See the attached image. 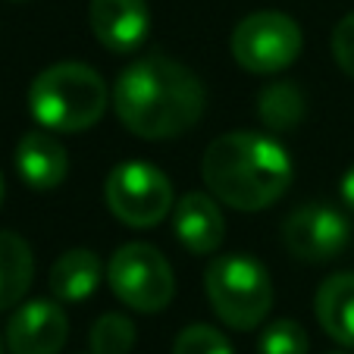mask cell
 Returning a JSON list of instances; mask_svg holds the SVG:
<instances>
[{"label": "cell", "mask_w": 354, "mask_h": 354, "mask_svg": "<svg viewBox=\"0 0 354 354\" xmlns=\"http://www.w3.org/2000/svg\"><path fill=\"white\" fill-rule=\"evenodd\" d=\"M91 28L110 54H135L151 32L147 0H91Z\"/></svg>", "instance_id": "obj_10"}, {"label": "cell", "mask_w": 354, "mask_h": 354, "mask_svg": "<svg viewBox=\"0 0 354 354\" xmlns=\"http://www.w3.org/2000/svg\"><path fill=\"white\" fill-rule=\"evenodd\" d=\"M257 113L270 132H292L304 120V94L295 82H273L257 97Z\"/></svg>", "instance_id": "obj_16"}, {"label": "cell", "mask_w": 354, "mask_h": 354, "mask_svg": "<svg viewBox=\"0 0 354 354\" xmlns=\"http://www.w3.org/2000/svg\"><path fill=\"white\" fill-rule=\"evenodd\" d=\"M69 335V320L54 301H28L10 317L7 348L10 354H60Z\"/></svg>", "instance_id": "obj_9"}, {"label": "cell", "mask_w": 354, "mask_h": 354, "mask_svg": "<svg viewBox=\"0 0 354 354\" xmlns=\"http://www.w3.org/2000/svg\"><path fill=\"white\" fill-rule=\"evenodd\" d=\"M342 201H345V207L354 214V167L345 173V179H342Z\"/></svg>", "instance_id": "obj_21"}, {"label": "cell", "mask_w": 354, "mask_h": 354, "mask_svg": "<svg viewBox=\"0 0 354 354\" xmlns=\"http://www.w3.org/2000/svg\"><path fill=\"white\" fill-rule=\"evenodd\" d=\"M28 110L50 132H85L107 110V85L85 63H57L32 82Z\"/></svg>", "instance_id": "obj_3"}, {"label": "cell", "mask_w": 354, "mask_h": 354, "mask_svg": "<svg viewBox=\"0 0 354 354\" xmlns=\"http://www.w3.org/2000/svg\"><path fill=\"white\" fill-rule=\"evenodd\" d=\"M107 282L113 295L141 314H157L173 301L176 276L167 257L145 241H129L110 257Z\"/></svg>", "instance_id": "obj_5"}, {"label": "cell", "mask_w": 354, "mask_h": 354, "mask_svg": "<svg viewBox=\"0 0 354 354\" xmlns=\"http://www.w3.org/2000/svg\"><path fill=\"white\" fill-rule=\"evenodd\" d=\"M329 354H342V351H329Z\"/></svg>", "instance_id": "obj_24"}, {"label": "cell", "mask_w": 354, "mask_h": 354, "mask_svg": "<svg viewBox=\"0 0 354 354\" xmlns=\"http://www.w3.org/2000/svg\"><path fill=\"white\" fill-rule=\"evenodd\" d=\"M35 276L32 248L22 235L0 232V310L13 308L26 298Z\"/></svg>", "instance_id": "obj_15"}, {"label": "cell", "mask_w": 354, "mask_h": 354, "mask_svg": "<svg viewBox=\"0 0 354 354\" xmlns=\"http://www.w3.org/2000/svg\"><path fill=\"white\" fill-rule=\"evenodd\" d=\"M135 348V326L122 314H104L91 326V354H129Z\"/></svg>", "instance_id": "obj_17"}, {"label": "cell", "mask_w": 354, "mask_h": 354, "mask_svg": "<svg viewBox=\"0 0 354 354\" xmlns=\"http://www.w3.org/2000/svg\"><path fill=\"white\" fill-rule=\"evenodd\" d=\"M257 354H308V333L295 320H276L261 333Z\"/></svg>", "instance_id": "obj_18"}, {"label": "cell", "mask_w": 354, "mask_h": 354, "mask_svg": "<svg viewBox=\"0 0 354 354\" xmlns=\"http://www.w3.org/2000/svg\"><path fill=\"white\" fill-rule=\"evenodd\" d=\"M0 201H3V176H0Z\"/></svg>", "instance_id": "obj_22"}, {"label": "cell", "mask_w": 354, "mask_h": 354, "mask_svg": "<svg viewBox=\"0 0 354 354\" xmlns=\"http://www.w3.org/2000/svg\"><path fill=\"white\" fill-rule=\"evenodd\" d=\"M333 57L342 66V73L354 79V13H348L345 19L335 26L333 32Z\"/></svg>", "instance_id": "obj_20"}, {"label": "cell", "mask_w": 354, "mask_h": 354, "mask_svg": "<svg viewBox=\"0 0 354 354\" xmlns=\"http://www.w3.org/2000/svg\"><path fill=\"white\" fill-rule=\"evenodd\" d=\"M348 239H351V226L345 214L329 204H304L282 226V241L288 254L308 263L335 261L348 248Z\"/></svg>", "instance_id": "obj_8"}, {"label": "cell", "mask_w": 354, "mask_h": 354, "mask_svg": "<svg viewBox=\"0 0 354 354\" xmlns=\"http://www.w3.org/2000/svg\"><path fill=\"white\" fill-rule=\"evenodd\" d=\"M16 169H19L22 182L38 192L57 188L69 173L66 147L44 129L26 132L16 145Z\"/></svg>", "instance_id": "obj_12"}, {"label": "cell", "mask_w": 354, "mask_h": 354, "mask_svg": "<svg viewBox=\"0 0 354 354\" xmlns=\"http://www.w3.org/2000/svg\"><path fill=\"white\" fill-rule=\"evenodd\" d=\"M47 286L57 301H66V304L88 301L100 286V257L88 248H73L54 261Z\"/></svg>", "instance_id": "obj_13"}, {"label": "cell", "mask_w": 354, "mask_h": 354, "mask_svg": "<svg viewBox=\"0 0 354 354\" xmlns=\"http://www.w3.org/2000/svg\"><path fill=\"white\" fill-rule=\"evenodd\" d=\"M304 35L298 22L276 10L251 13L232 32V57L241 69L254 75H276L301 57Z\"/></svg>", "instance_id": "obj_7"}, {"label": "cell", "mask_w": 354, "mask_h": 354, "mask_svg": "<svg viewBox=\"0 0 354 354\" xmlns=\"http://www.w3.org/2000/svg\"><path fill=\"white\" fill-rule=\"evenodd\" d=\"M204 182L232 210H267L292 185L286 147L263 132H226L214 138L201 160Z\"/></svg>", "instance_id": "obj_2"}, {"label": "cell", "mask_w": 354, "mask_h": 354, "mask_svg": "<svg viewBox=\"0 0 354 354\" xmlns=\"http://www.w3.org/2000/svg\"><path fill=\"white\" fill-rule=\"evenodd\" d=\"M210 308L229 329H257L273 308V282L261 261L248 254H223L204 273Z\"/></svg>", "instance_id": "obj_4"}, {"label": "cell", "mask_w": 354, "mask_h": 354, "mask_svg": "<svg viewBox=\"0 0 354 354\" xmlns=\"http://www.w3.org/2000/svg\"><path fill=\"white\" fill-rule=\"evenodd\" d=\"M0 354H3V348H0Z\"/></svg>", "instance_id": "obj_25"}, {"label": "cell", "mask_w": 354, "mask_h": 354, "mask_svg": "<svg viewBox=\"0 0 354 354\" xmlns=\"http://www.w3.org/2000/svg\"><path fill=\"white\" fill-rule=\"evenodd\" d=\"M173 229L176 239L182 241L188 254H214L216 248L223 245L226 235V220H223L220 207L210 194L201 192H188L179 198L176 204V216H173Z\"/></svg>", "instance_id": "obj_11"}, {"label": "cell", "mask_w": 354, "mask_h": 354, "mask_svg": "<svg viewBox=\"0 0 354 354\" xmlns=\"http://www.w3.org/2000/svg\"><path fill=\"white\" fill-rule=\"evenodd\" d=\"M173 354H232V345L220 329L207 326V323H194L176 335Z\"/></svg>", "instance_id": "obj_19"}, {"label": "cell", "mask_w": 354, "mask_h": 354, "mask_svg": "<svg viewBox=\"0 0 354 354\" xmlns=\"http://www.w3.org/2000/svg\"><path fill=\"white\" fill-rule=\"evenodd\" d=\"M314 308L323 333L339 345L354 348V273H339L323 282Z\"/></svg>", "instance_id": "obj_14"}, {"label": "cell", "mask_w": 354, "mask_h": 354, "mask_svg": "<svg viewBox=\"0 0 354 354\" xmlns=\"http://www.w3.org/2000/svg\"><path fill=\"white\" fill-rule=\"evenodd\" d=\"M113 107L132 135L167 141L188 132L204 116L207 91L188 66L163 54H147L120 73Z\"/></svg>", "instance_id": "obj_1"}, {"label": "cell", "mask_w": 354, "mask_h": 354, "mask_svg": "<svg viewBox=\"0 0 354 354\" xmlns=\"http://www.w3.org/2000/svg\"><path fill=\"white\" fill-rule=\"evenodd\" d=\"M10 3H26V0H10Z\"/></svg>", "instance_id": "obj_23"}, {"label": "cell", "mask_w": 354, "mask_h": 354, "mask_svg": "<svg viewBox=\"0 0 354 354\" xmlns=\"http://www.w3.org/2000/svg\"><path fill=\"white\" fill-rule=\"evenodd\" d=\"M110 214L132 229H151L173 210V185L154 163L126 160L104 182Z\"/></svg>", "instance_id": "obj_6"}]
</instances>
